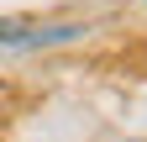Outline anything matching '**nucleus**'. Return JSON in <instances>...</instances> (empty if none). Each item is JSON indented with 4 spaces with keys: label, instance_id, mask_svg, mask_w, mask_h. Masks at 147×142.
I'll list each match as a JSON object with an SVG mask.
<instances>
[{
    "label": "nucleus",
    "instance_id": "obj_1",
    "mask_svg": "<svg viewBox=\"0 0 147 142\" xmlns=\"http://www.w3.org/2000/svg\"><path fill=\"white\" fill-rule=\"evenodd\" d=\"M84 37V26L79 21H63V26H32L16 47H53V42H79Z\"/></svg>",
    "mask_w": 147,
    "mask_h": 142
},
{
    "label": "nucleus",
    "instance_id": "obj_2",
    "mask_svg": "<svg viewBox=\"0 0 147 142\" xmlns=\"http://www.w3.org/2000/svg\"><path fill=\"white\" fill-rule=\"evenodd\" d=\"M26 32H32V21H21V16H11V21H0V42H5V47H16V42L26 37Z\"/></svg>",
    "mask_w": 147,
    "mask_h": 142
}]
</instances>
